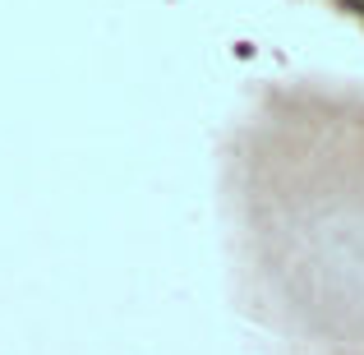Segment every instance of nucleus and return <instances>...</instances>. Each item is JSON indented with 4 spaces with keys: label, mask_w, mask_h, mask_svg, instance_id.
I'll list each match as a JSON object with an SVG mask.
<instances>
[{
    "label": "nucleus",
    "mask_w": 364,
    "mask_h": 355,
    "mask_svg": "<svg viewBox=\"0 0 364 355\" xmlns=\"http://www.w3.org/2000/svg\"><path fill=\"white\" fill-rule=\"evenodd\" d=\"M346 9H355V14H364V0H341Z\"/></svg>",
    "instance_id": "f257e3e1"
}]
</instances>
